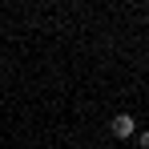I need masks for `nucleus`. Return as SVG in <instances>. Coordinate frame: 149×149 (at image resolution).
Instances as JSON below:
<instances>
[{
    "label": "nucleus",
    "instance_id": "obj_2",
    "mask_svg": "<svg viewBox=\"0 0 149 149\" xmlns=\"http://www.w3.org/2000/svg\"><path fill=\"white\" fill-rule=\"evenodd\" d=\"M137 141H141V149H149V129H141V133H137Z\"/></svg>",
    "mask_w": 149,
    "mask_h": 149
},
{
    "label": "nucleus",
    "instance_id": "obj_1",
    "mask_svg": "<svg viewBox=\"0 0 149 149\" xmlns=\"http://www.w3.org/2000/svg\"><path fill=\"white\" fill-rule=\"evenodd\" d=\"M109 133H113V137H121V141L137 137V121H133V113H117V117L109 121Z\"/></svg>",
    "mask_w": 149,
    "mask_h": 149
}]
</instances>
